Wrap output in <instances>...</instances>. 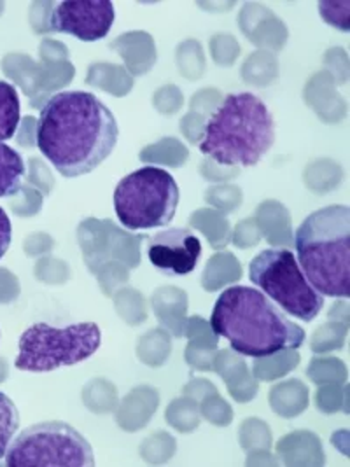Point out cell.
I'll return each mask as SVG.
<instances>
[{"label":"cell","instance_id":"obj_1","mask_svg":"<svg viewBox=\"0 0 350 467\" xmlns=\"http://www.w3.org/2000/svg\"><path fill=\"white\" fill-rule=\"evenodd\" d=\"M118 137L112 110L87 91L53 95L41 109L36 130L37 148L66 179L98 169L116 149Z\"/></svg>","mask_w":350,"mask_h":467},{"label":"cell","instance_id":"obj_2","mask_svg":"<svg viewBox=\"0 0 350 467\" xmlns=\"http://www.w3.org/2000/svg\"><path fill=\"white\" fill-rule=\"evenodd\" d=\"M209 324L218 337L230 341L232 350L254 359L285 348L298 350L306 340L304 327L287 319L264 293L247 285L224 289Z\"/></svg>","mask_w":350,"mask_h":467},{"label":"cell","instance_id":"obj_3","mask_svg":"<svg viewBox=\"0 0 350 467\" xmlns=\"http://www.w3.org/2000/svg\"><path fill=\"white\" fill-rule=\"evenodd\" d=\"M275 142V119L260 97L230 93L207 118L200 152L224 167H256Z\"/></svg>","mask_w":350,"mask_h":467},{"label":"cell","instance_id":"obj_4","mask_svg":"<svg viewBox=\"0 0 350 467\" xmlns=\"http://www.w3.org/2000/svg\"><path fill=\"white\" fill-rule=\"evenodd\" d=\"M298 265L323 296H350V209L329 205L310 213L293 236Z\"/></svg>","mask_w":350,"mask_h":467},{"label":"cell","instance_id":"obj_5","mask_svg":"<svg viewBox=\"0 0 350 467\" xmlns=\"http://www.w3.org/2000/svg\"><path fill=\"white\" fill-rule=\"evenodd\" d=\"M100 343L102 331L95 322H77L67 327L36 322L20 337L15 366L32 373L55 371L87 361L100 348Z\"/></svg>","mask_w":350,"mask_h":467},{"label":"cell","instance_id":"obj_6","mask_svg":"<svg viewBox=\"0 0 350 467\" xmlns=\"http://www.w3.org/2000/svg\"><path fill=\"white\" fill-rule=\"evenodd\" d=\"M180 192L172 173L142 167L123 177L114 190V211L127 230H151L174 221Z\"/></svg>","mask_w":350,"mask_h":467},{"label":"cell","instance_id":"obj_7","mask_svg":"<svg viewBox=\"0 0 350 467\" xmlns=\"http://www.w3.org/2000/svg\"><path fill=\"white\" fill-rule=\"evenodd\" d=\"M249 278L281 310L296 319L312 322L324 306V296L312 287L289 249L260 253L249 265Z\"/></svg>","mask_w":350,"mask_h":467},{"label":"cell","instance_id":"obj_8","mask_svg":"<svg viewBox=\"0 0 350 467\" xmlns=\"http://www.w3.org/2000/svg\"><path fill=\"white\" fill-rule=\"evenodd\" d=\"M9 467H93L87 438L70 424L53 420L25 429L5 453Z\"/></svg>","mask_w":350,"mask_h":467},{"label":"cell","instance_id":"obj_9","mask_svg":"<svg viewBox=\"0 0 350 467\" xmlns=\"http://www.w3.org/2000/svg\"><path fill=\"white\" fill-rule=\"evenodd\" d=\"M77 238L89 272L109 263H123L130 270L140 265L144 236L127 234L109 219H85L77 228Z\"/></svg>","mask_w":350,"mask_h":467},{"label":"cell","instance_id":"obj_10","mask_svg":"<svg viewBox=\"0 0 350 467\" xmlns=\"http://www.w3.org/2000/svg\"><path fill=\"white\" fill-rule=\"evenodd\" d=\"M116 18L114 5L109 0L85 2H57L51 4L44 32L70 34L85 43L104 39Z\"/></svg>","mask_w":350,"mask_h":467},{"label":"cell","instance_id":"obj_11","mask_svg":"<svg viewBox=\"0 0 350 467\" xmlns=\"http://www.w3.org/2000/svg\"><path fill=\"white\" fill-rule=\"evenodd\" d=\"M201 242L188 228H169L148 238V257L156 270L184 276L197 268Z\"/></svg>","mask_w":350,"mask_h":467},{"label":"cell","instance_id":"obj_12","mask_svg":"<svg viewBox=\"0 0 350 467\" xmlns=\"http://www.w3.org/2000/svg\"><path fill=\"white\" fill-rule=\"evenodd\" d=\"M242 30L251 43L268 46L272 49H281L287 39V30L283 22H279L270 9H264L258 4L243 5L241 16Z\"/></svg>","mask_w":350,"mask_h":467},{"label":"cell","instance_id":"obj_13","mask_svg":"<svg viewBox=\"0 0 350 467\" xmlns=\"http://www.w3.org/2000/svg\"><path fill=\"white\" fill-rule=\"evenodd\" d=\"M221 379L228 383L232 398L239 403H247L258 394V382L251 375L245 361L237 356L235 350H221L214 358V368Z\"/></svg>","mask_w":350,"mask_h":467},{"label":"cell","instance_id":"obj_14","mask_svg":"<svg viewBox=\"0 0 350 467\" xmlns=\"http://www.w3.org/2000/svg\"><path fill=\"white\" fill-rule=\"evenodd\" d=\"M160 396L151 387H137L121 401L116 420L121 429L135 432L149 424L154 411L158 410Z\"/></svg>","mask_w":350,"mask_h":467},{"label":"cell","instance_id":"obj_15","mask_svg":"<svg viewBox=\"0 0 350 467\" xmlns=\"http://www.w3.org/2000/svg\"><path fill=\"white\" fill-rule=\"evenodd\" d=\"M277 453L287 466H321L324 451L321 440L306 431L287 434L277 443Z\"/></svg>","mask_w":350,"mask_h":467},{"label":"cell","instance_id":"obj_16","mask_svg":"<svg viewBox=\"0 0 350 467\" xmlns=\"http://www.w3.org/2000/svg\"><path fill=\"white\" fill-rule=\"evenodd\" d=\"M110 47L119 51V57L135 76L149 72L156 62V46L153 37L146 32L123 34L114 43H110Z\"/></svg>","mask_w":350,"mask_h":467},{"label":"cell","instance_id":"obj_17","mask_svg":"<svg viewBox=\"0 0 350 467\" xmlns=\"http://www.w3.org/2000/svg\"><path fill=\"white\" fill-rule=\"evenodd\" d=\"M154 314L158 320L174 333V337L180 338L186 333V310H188V296L184 291L177 287H161L158 289L151 299Z\"/></svg>","mask_w":350,"mask_h":467},{"label":"cell","instance_id":"obj_18","mask_svg":"<svg viewBox=\"0 0 350 467\" xmlns=\"http://www.w3.org/2000/svg\"><path fill=\"white\" fill-rule=\"evenodd\" d=\"M184 335L190 338L186 350L188 362L201 371L212 369L216 358L212 352L218 348L219 337L211 329V324L201 317H191L188 320Z\"/></svg>","mask_w":350,"mask_h":467},{"label":"cell","instance_id":"obj_19","mask_svg":"<svg viewBox=\"0 0 350 467\" xmlns=\"http://www.w3.org/2000/svg\"><path fill=\"white\" fill-rule=\"evenodd\" d=\"M262 236L272 245H293L291 217L283 203L275 200L262 202L254 217Z\"/></svg>","mask_w":350,"mask_h":467},{"label":"cell","instance_id":"obj_20","mask_svg":"<svg viewBox=\"0 0 350 467\" xmlns=\"http://www.w3.org/2000/svg\"><path fill=\"white\" fill-rule=\"evenodd\" d=\"M329 100L335 104L344 102V99L335 91L333 76L329 72H319L306 83L305 102L319 114L321 119H324L328 125H335L344 118L329 107Z\"/></svg>","mask_w":350,"mask_h":467},{"label":"cell","instance_id":"obj_21","mask_svg":"<svg viewBox=\"0 0 350 467\" xmlns=\"http://www.w3.org/2000/svg\"><path fill=\"white\" fill-rule=\"evenodd\" d=\"M270 406L277 415L294 419L304 413L308 406V389L300 380L277 383L270 390Z\"/></svg>","mask_w":350,"mask_h":467},{"label":"cell","instance_id":"obj_22","mask_svg":"<svg viewBox=\"0 0 350 467\" xmlns=\"http://www.w3.org/2000/svg\"><path fill=\"white\" fill-rule=\"evenodd\" d=\"M241 276L242 266L237 257L232 253H218L209 259L201 276V285L205 291L212 293L224 287L226 284L237 282Z\"/></svg>","mask_w":350,"mask_h":467},{"label":"cell","instance_id":"obj_23","mask_svg":"<svg viewBox=\"0 0 350 467\" xmlns=\"http://www.w3.org/2000/svg\"><path fill=\"white\" fill-rule=\"evenodd\" d=\"M87 83L95 88H102L114 97H125L130 93L131 76L119 65L93 64L88 72Z\"/></svg>","mask_w":350,"mask_h":467},{"label":"cell","instance_id":"obj_24","mask_svg":"<svg viewBox=\"0 0 350 467\" xmlns=\"http://www.w3.org/2000/svg\"><path fill=\"white\" fill-rule=\"evenodd\" d=\"M190 224L205 234L209 244L218 251L224 249L232 240L230 223L224 217V213H219V211H211V209L197 211V213H191Z\"/></svg>","mask_w":350,"mask_h":467},{"label":"cell","instance_id":"obj_25","mask_svg":"<svg viewBox=\"0 0 350 467\" xmlns=\"http://www.w3.org/2000/svg\"><path fill=\"white\" fill-rule=\"evenodd\" d=\"M25 171L22 154L0 142V198H7L20 192Z\"/></svg>","mask_w":350,"mask_h":467},{"label":"cell","instance_id":"obj_26","mask_svg":"<svg viewBox=\"0 0 350 467\" xmlns=\"http://www.w3.org/2000/svg\"><path fill=\"white\" fill-rule=\"evenodd\" d=\"M300 364V354L293 348H285L277 354H272L268 358H260L252 366V377L262 380V382H272L281 377L293 371Z\"/></svg>","mask_w":350,"mask_h":467},{"label":"cell","instance_id":"obj_27","mask_svg":"<svg viewBox=\"0 0 350 467\" xmlns=\"http://www.w3.org/2000/svg\"><path fill=\"white\" fill-rule=\"evenodd\" d=\"M20 97L16 88L0 81V142L15 139L20 127Z\"/></svg>","mask_w":350,"mask_h":467},{"label":"cell","instance_id":"obj_28","mask_svg":"<svg viewBox=\"0 0 350 467\" xmlns=\"http://www.w3.org/2000/svg\"><path fill=\"white\" fill-rule=\"evenodd\" d=\"M139 158L144 163H161V165H169L172 169H179L188 161L190 152L186 146H182L177 139L169 137V139H161L160 142L142 149Z\"/></svg>","mask_w":350,"mask_h":467},{"label":"cell","instance_id":"obj_29","mask_svg":"<svg viewBox=\"0 0 350 467\" xmlns=\"http://www.w3.org/2000/svg\"><path fill=\"white\" fill-rule=\"evenodd\" d=\"M172 352V343L167 331L153 329L137 341V356L148 366H161Z\"/></svg>","mask_w":350,"mask_h":467},{"label":"cell","instance_id":"obj_30","mask_svg":"<svg viewBox=\"0 0 350 467\" xmlns=\"http://www.w3.org/2000/svg\"><path fill=\"white\" fill-rule=\"evenodd\" d=\"M242 76L247 85L268 86L277 78V58L272 53L258 51L243 64Z\"/></svg>","mask_w":350,"mask_h":467},{"label":"cell","instance_id":"obj_31","mask_svg":"<svg viewBox=\"0 0 350 467\" xmlns=\"http://www.w3.org/2000/svg\"><path fill=\"white\" fill-rule=\"evenodd\" d=\"M200 406L193 398H180L170 403L165 411V420L177 429L179 432H193L200 424Z\"/></svg>","mask_w":350,"mask_h":467},{"label":"cell","instance_id":"obj_32","mask_svg":"<svg viewBox=\"0 0 350 467\" xmlns=\"http://www.w3.org/2000/svg\"><path fill=\"white\" fill-rule=\"evenodd\" d=\"M83 401L93 413L106 415L118 406V390L104 379H95L83 390Z\"/></svg>","mask_w":350,"mask_h":467},{"label":"cell","instance_id":"obj_33","mask_svg":"<svg viewBox=\"0 0 350 467\" xmlns=\"http://www.w3.org/2000/svg\"><path fill=\"white\" fill-rule=\"evenodd\" d=\"M304 177H305L306 188H310L312 192H319V194H324L323 177H326V182L331 186V190H335L344 179V171L338 163H335L331 160H317L306 167Z\"/></svg>","mask_w":350,"mask_h":467},{"label":"cell","instance_id":"obj_34","mask_svg":"<svg viewBox=\"0 0 350 467\" xmlns=\"http://www.w3.org/2000/svg\"><path fill=\"white\" fill-rule=\"evenodd\" d=\"M114 303H116V310L121 316V319L130 326L142 324L144 320L148 319L146 301L142 295H139L135 289H130V287L119 289L118 293H114Z\"/></svg>","mask_w":350,"mask_h":467},{"label":"cell","instance_id":"obj_35","mask_svg":"<svg viewBox=\"0 0 350 467\" xmlns=\"http://www.w3.org/2000/svg\"><path fill=\"white\" fill-rule=\"evenodd\" d=\"M20 429V411L11 398L0 392V461L5 459V453Z\"/></svg>","mask_w":350,"mask_h":467},{"label":"cell","instance_id":"obj_36","mask_svg":"<svg viewBox=\"0 0 350 467\" xmlns=\"http://www.w3.org/2000/svg\"><path fill=\"white\" fill-rule=\"evenodd\" d=\"M177 67L179 72L190 79H198L205 70V57L201 51V46L197 41H186L179 44L177 47Z\"/></svg>","mask_w":350,"mask_h":467},{"label":"cell","instance_id":"obj_37","mask_svg":"<svg viewBox=\"0 0 350 467\" xmlns=\"http://www.w3.org/2000/svg\"><path fill=\"white\" fill-rule=\"evenodd\" d=\"M310 380L317 385H342L347 380V368L340 359H314L306 369Z\"/></svg>","mask_w":350,"mask_h":467},{"label":"cell","instance_id":"obj_38","mask_svg":"<svg viewBox=\"0 0 350 467\" xmlns=\"http://www.w3.org/2000/svg\"><path fill=\"white\" fill-rule=\"evenodd\" d=\"M347 324L342 322H328L324 326H321L312 340H310V347L315 354H324V352H331V350H338L344 347L345 343V337H347Z\"/></svg>","mask_w":350,"mask_h":467},{"label":"cell","instance_id":"obj_39","mask_svg":"<svg viewBox=\"0 0 350 467\" xmlns=\"http://www.w3.org/2000/svg\"><path fill=\"white\" fill-rule=\"evenodd\" d=\"M174 453L175 440L167 432H156L140 446V455L148 464H163L170 461Z\"/></svg>","mask_w":350,"mask_h":467},{"label":"cell","instance_id":"obj_40","mask_svg":"<svg viewBox=\"0 0 350 467\" xmlns=\"http://www.w3.org/2000/svg\"><path fill=\"white\" fill-rule=\"evenodd\" d=\"M241 445L245 451H254V450H270L272 446V432L270 427L258 420V419H249L245 420L239 432Z\"/></svg>","mask_w":350,"mask_h":467},{"label":"cell","instance_id":"obj_41","mask_svg":"<svg viewBox=\"0 0 350 467\" xmlns=\"http://www.w3.org/2000/svg\"><path fill=\"white\" fill-rule=\"evenodd\" d=\"M200 415L205 420H209L211 424L219 425V427L230 425L233 420L232 406L219 396L218 390H212L207 396H203L201 406H200Z\"/></svg>","mask_w":350,"mask_h":467},{"label":"cell","instance_id":"obj_42","mask_svg":"<svg viewBox=\"0 0 350 467\" xmlns=\"http://www.w3.org/2000/svg\"><path fill=\"white\" fill-rule=\"evenodd\" d=\"M205 200L209 205L216 207L219 213H233L241 207L243 194L237 186H214L205 192Z\"/></svg>","mask_w":350,"mask_h":467},{"label":"cell","instance_id":"obj_43","mask_svg":"<svg viewBox=\"0 0 350 467\" xmlns=\"http://www.w3.org/2000/svg\"><path fill=\"white\" fill-rule=\"evenodd\" d=\"M347 387L340 389V385H321V389L315 394L317 408L324 413H335L344 404V411L349 413L347 408Z\"/></svg>","mask_w":350,"mask_h":467},{"label":"cell","instance_id":"obj_44","mask_svg":"<svg viewBox=\"0 0 350 467\" xmlns=\"http://www.w3.org/2000/svg\"><path fill=\"white\" fill-rule=\"evenodd\" d=\"M211 53L216 64L230 67L241 55V46L230 34H218L211 39Z\"/></svg>","mask_w":350,"mask_h":467},{"label":"cell","instance_id":"obj_45","mask_svg":"<svg viewBox=\"0 0 350 467\" xmlns=\"http://www.w3.org/2000/svg\"><path fill=\"white\" fill-rule=\"evenodd\" d=\"M350 2H319V13L321 16L326 20V22L335 26V28H340L342 32H349V11Z\"/></svg>","mask_w":350,"mask_h":467},{"label":"cell","instance_id":"obj_46","mask_svg":"<svg viewBox=\"0 0 350 467\" xmlns=\"http://www.w3.org/2000/svg\"><path fill=\"white\" fill-rule=\"evenodd\" d=\"M184 102L180 89L174 85L160 88L153 97V106L161 114H175Z\"/></svg>","mask_w":350,"mask_h":467},{"label":"cell","instance_id":"obj_47","mask_svg":"<svg viewBox=\"0 0 350 467\" xmlns=\"http://www.w3.org/2000/svg\"><path fill=\"white\" fill-rule=\"evenodd\" d=\"M221 100H222V95L219 93L218 89L205 88L193 95V99L190 102V109H191V112L207 119L214 112V109L219 106Z\"/></svg>","mask_w":350,"mask_h":467},{"label":"cell","instance_id":"obj_48","mask_svg":"<svg viewBox=\"0 0 350 467\" xmlns=\"http://www.w3.org/2000/svg\"><path fill=\"white\" fill-rule=\"evenodd\" d=\"M260 240H262V232H260L254 219L242 221L241 224H237L235 232L232 234V242L239 249H251V247L258 245Z\"/></svg>","mask_w":350,"mask_h":467},{"label":"cell","instance_id":"obj_49","mask_svg":"<svg viewBox=\"0 0 350 467\" xmlns=\"http://www.w3.org/2000/svg\"><path fill=\"white\" fill-rule=\"evenodd\" d=\"M241 173V169L237 167H224V165H219L212 160H205L201 163V175L207 179V181H212V182H224V181H232L233 177H237Z\"/></svg>","mask_w":350,"mask_h":467},{"label":"cell","instance_id":"obj_50","mask_svg":"<svg viewBox=\"0 0 350 467\" xmlns=\"http://www.w3.org/2000/svg\"><path fill=\"white\" fill-rule=\"evenodd\" d=\"M205 118L198 116L195 112H188L182 119H180V131L184 133V137L191 142V144H198L205 128Z\"/></svg>","mask_w":350,"mask_h":467},{"label":"cell","instance_id":"obj_51","mask_svg":"<svg viewBox=\"0 0 350 467\" xmlns=\"http://www.w3.org/2000/svg\"><path fill=\"white\" fill-rule=\"evenodd\" d=\"M13 238V226L5 211L0 207V259L5 255Z\"/></svg>","mask_w":350,"mask_h":467},{"label":"cell","instance_id":"obj_52","mask_svg":"<svg viewBox=\"0 0 350 467\" xmlns=\"http://www.w3.org/2000/svg\"><path fill=\"white\" fill-rule=\"evenodd\" d=\"M212 390H218L214 383L198 379V380H193V382H190L186 385V389H184V396L193 398V400L200 401V400H203V396H207V394H209V392H212Z\"/></svg>","mask_w":350,"mask_h":467},{"label":"cell","instance_id":"obj_53","mask_svg":"<svg viewBox=\"0 0 350 467\" xmlns=\"http://www.w3.org/2000/svg\"><path fill=\"white\" fill-rule=\"evenodd\" d=\"M329 319L349 326V305H347V301L335 303L333 308L329 310Z\"/></svg>","mask_w":350,"mask_h":467}]
</instances>
